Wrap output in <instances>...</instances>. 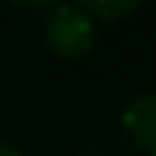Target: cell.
<instances>
[{
    "label": "cell",
    "instance_id": "cell-3",
    "mask_svg": "<svg viewBox=\"0 0 156 156\" xmlns=\"http://www.w3.org/2000/svg\"><path fill=\"white\" fill-rule=\"evenodd\" d=\"M133 9H139V3H133V0H90V3H84L87 15H98V17H107V20L130 15Z\"/></svg>",
    "mask_w": 156,
    "mask_h": 156
},
{
    "label": "cell",
    "instance_id": "cell-4",
    "mask_svg": "<svg viewBox=\"0 0 156 156\" xmlns=\"http://www.w3.org/2000/svg\"><path fill=\"white\" fill-rule=\"evenodd\" d=\"M0 156H23L17 147H12V145H0Z\"/></svg>",
    "mask_w": 156,
    "mask_h": 156
},
{
    "label": "cell",
    "instance_id": "cell-2",
    "mask_svg": "<svg viewBox=\"0 0 156 156\" xmlns=\"http://www.w3.org/2000/svg\"><path fill=\"white\" fill-rule=\"evenodd\" d=\"M127 133L145 153L156 156V93H145L130 101V107L122 116Z\"/></svg>",
    "mask_w": 156,
    "mask_h": 156
},
{
    "label": "cell",
    "instance_id": "cell-1",
    "mask_svg": "<svg viewBox=\"0 0 156 156\" xmlns=\"http://www.w3.org/2000/svg\"><path fill=\"white\" fill-rule=\"evenodd\" d=\"M44 38L52 52L64 58H75L93 46L95 26L84 6H55L44 23Z\"/></svg>",
    "mask_w": 156,
    "mask_h": 156
}]
</instances>
